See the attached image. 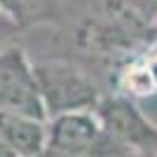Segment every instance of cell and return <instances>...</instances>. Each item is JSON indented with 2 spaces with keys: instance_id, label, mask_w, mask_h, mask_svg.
<instances>
[{
  "instance_id": "obj_10",
  "label": "cell",
  "mask_w": 157,
  "mask_h": 157,
  "mask_svg": "<svg viewBox=\"0 0 157 157\" xmlns=\"http://www.w3.org/2000/svg\"><path fill=\"white\" fill-rule=\"evenodd\" d=\"M0 157H17L12 150H10V145H7L2 138H0Z\"/></svg>"
},
{
  "instance_id": "obj_1",
  "label": "cell",
  "mask_w": 157,
  "mask_h": 157,
  "mask_svg": "<svg viewBox=\"0 0 157 157\" xmlns=\"http://www.w3.org/2000/svg\"><path fill=\"white\" fill-rule=\"evenodd\" d=\"M35 78H38L47 120L66 115V113L96 110L98 101L103 98L92 75L73 61L66 59L38 61Z\"/></svg>"
},
{
  "instance_id": "obj_4",
  "label": "cell",
  "mask_w": 157,
  "mask_h": 157,
  "mask_svg": "<svg viewBox=\"0 0 157 157\" xmlns=\"http://www.w3.org/2000/svg\"><path fill=\"white\" fill-rule=\"evenodd\" d=\"M0 110L47 120L35 63H31L26 49L17 42L0 49Z\"/></svg>"
},
{
  "instance_id": "obj_7",
  "label": "cell",
  "mask_w": 157,
  "mask_h": 157,
  "mask_svg": "<svg viewBox=\"0 0 157 157\" xmlns=\"http://www.w3.org/2000/svg\"><path fill=\"white\" fill-rule=\"evenodd\" d=\"M0 7L19 28L47 24L59 17V0H0Z\"/></svg>"
},
{
  "instance_id": "obj_3",
  "label": "cell",
  "mask_w": 157,
  "mask_h": 157,
  "mask_svg": "<svg viewBox=\"0 0 157 157\" xmlns=\"http://www.w3.org/2000/svg\"><path fill=\"white\" fill-rule=\"evenodd\" d=\"M94 113L103 129L131 157H157V124L134 98L117 92L103 94Z\"/></svg>"
},
{
  "instance_id": "obj_5",
  "label": "cell",
  "mask_w": 157,
  "mask_h": 157,
  "mask_svg": "<svg viewBox=\"0 0 157 157\" xmlns=\"http://www.w3.org/2000/svg\"><path fill=\"white\" fill-rule=\"evenodd\" d=\"M0 138L17 157L47 155V120L0 110Z\"/></svg>"
},
{
  "instance_id": "obj_9",
  "label": "cell",
  "mask_w": 157,
  "mask_h": 157,
  "mask_svg": "<svg viewBox=\"0 0 157 157\" xmlns=\"http://www.w3.org/2000/svg\"><path fill=\"white\" fill-rule=\"evenodd\" d=\"M17 33H19V26H17L5 14V10L0 7V49L14 45V35H17Z\"/></svg>"
},
{
  "instance_id": "obj_6",
  "label": "cell",
  "mask_w": 157,
  "mask_h": 157,
  "mask_svg": "<svg viewBox=\"0 0 157 157\" xmlns=\"http://www.w3.org/2000/svg\"><path fill=\"white\" fill-rule=\"evenodd\" d=\"M117 87L122 96L145 98L157 94V47H145L143 52H134L131 59L117 73Z\"/></svg>"
},
{
  "instance_id": "obj_8",
  "label": "cell",
  "mask_w": 157,
  "mask_h": 157,
  "mask_svg": "<svg viewBox=\"0 0 157 157\" xmlns=\"http://www.w3.org/2000/svg\"><path fill=\"white\" fill-rule=\"evenodd\" d=\"M120 5L145 26L157 24V0H120Z\"/></svg>"
},
{
  "instance_id": "obj_2",
  "label": "cell",
  "mask_w": 157,
  "mask_h": 157,
  "mask_svg": "<svg viewBox=\"0 0 157 157\" xmlns=\"http://www.w3.org/2000/svg\"><path fill=\"white\" fill-rule=\"evenodd\" d=\"M45 157H131L103 129L94 110L47 120Z\"/></svg>"
}]
</instances>
